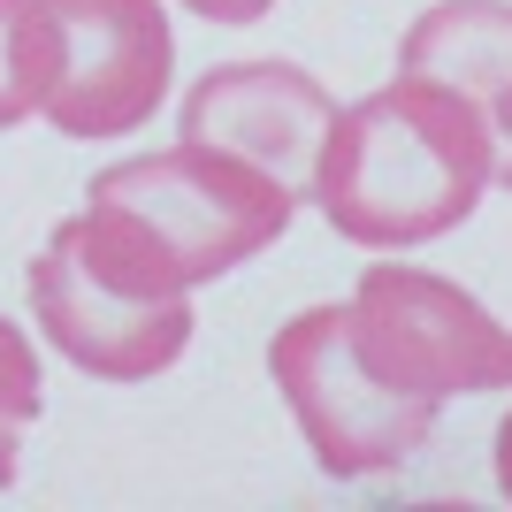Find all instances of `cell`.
<instances>
[{
	"label": "cell",
	"instance_id": "1",
	"mask_svg": "<svg viewBox=\"0 0 512 512\" xmlns=\"http://www.w3.org/2000/svg\"><path fill=\"white\" fill-rule=\"evenodd\" d=\"M299 214V192L245 153L161 146L92 176L85 214L54 222V245L130 299H192L199 283L268 253Z\"/></svg>",
	"mask_w": 512,
	"mask_h": 512
},
{
	"label": "cell",
	"instance_id": "2",
	"mask_svg": "<svg viewBox=\"0 0 512 512\" xmlns=\"http://www.w3.org/2000/svg\"><path fill=\"white\" fill-rule=\"evenodd\" d=\"M490 192V123L444 77L398 69L383 92L337 107L306 199L360 253H413L467 222Z\"/></svg>",
	"mask_w": 512,
	"mask_h": 512
},
{
	"label": "cell",
	"instance_id": "3",
	"mask_svg": "<svg viewBox=\"0 0 512 512\" xmlns=\"http://www.w3.org/2000/svg\"><path fill=\"white\" fill-rule=\"evenodd\" d=\"M268 375H276L283 406H291L306 451H314V467L337 474V482L398 474L436 436V406L398 398L360 360L352 306H306V314H291L268 337Z\"/></svg>",
	"mask_w": 512,
	"mask_h": 512
},
{
	"label": "cell",
	"instance_id": "4",
	"mask_svg": "<svg viewBox=\"0 0 512 512\" xmlns=\"http://www.w3.org/2000/svg\"><path fill=\"white\" fill-rule=\"evenodd\" d=\"M344 306H352L360 360L413 406L444 413L451 398L474 390H512V329L436 268L375 260L360 268V291Z\"/></svg>",
	"mask_w": 512,
	"mask_h": 512
},
{
	"label": "cell",
	"instance_id": "5",
	"mask_svg": "<svg viewBox=\"0 0 512 512\" xmlns=\"http://www.w3.org/2000/svg\"><path fill=\"white\" fill-rule=\"evenodd\" d=\"M62 23V77L46 92V123L77 146H115L153 123L176 85V31L161 0H46Z\"/></svg>",
	"mask_w": 512,
	"mask_h": 512
},
{
	"label": "cell",
	"instance_id": "6",
	"mask_svg": "<svg viewBox=\"0 0 512 512\" xmlns=\"http://www.w3.org/2000/svg\"><path fill=\"white\" fill-rule=\"evenodd\" d=\"M23 283H31V314H39L46 344L92 383H153L192 352V299H130L100 283L85 260H69L54 237L23 268Z\"/></svg>",
	"mask_w": 512,
	"mask_h": 512
},
{
	"label": "cell",
	"instance_id": "7",
	"mask_svg": "<svg viewBox=\"0 0 512 512\" xmlns=\"http://www.w3.org/2000/svg\"><path fill=\"white\" fill-rule=\"evenodd\" d=\"M337 123V100L299 62H222L184 92V146H222L260 161L306 199L314 153Z\"/></svg>",
	"mask_w": 512,
	"mask_h": 512
},
{
	"label": "cell",
	"instance_id": "8",
	"mask_svg": "<svg viewBox=\"0 0 512 512\" xmlns=\"http://www.w3.org/2000/svg\"><path fill=\"white\" fill-rule=\"evenodd\" d=\"M398 69L459 85L490 123V184L512 192V0H436L406 23Z\"/></svg>",
	"mask_w": 512,
	"mask_h": 512
},
{
	"label": "cell",
	"instance_id": "9",
	"mask_svg": "<svg viewBox=\"0 0 512 512\" xmlns=\"http://www.w3.org/2000/svg\"><path fill=\"white\" fill-rule=\"evenodd\" d=\"M62 77V23L46 0H0V130L31 123Z\"/></svg>",
	"mask_w": 512,
	"mask_h": 512
},
{
	"label": "cell",
	"instance_id": "10",
	"mask_svg": "<svg viewBox=\"0 0 512 512\" xmlns=\"http://www.w3.org/2000/svg\"><path fill=\"white\" fill-rule=\"evenodd\" d=\"M46 413V375H39V352L16 321L0 314V490L16 482V436Z\"/></svg>",
	"mask_w": 512,
	"mask_h": 512
},
{
	"label": "cell",
	"instance_id": "11",
	"mask_svg": "<svg viewBox=\"0 0 512 512\" xmlns=\"http://www.w3.org/2000/svg\"><path fill=\"white\" fill-rule=\"evenodd\" d=\"M184 8H192L199 23H230V31H237V23H260L276 0H184Z\"/></svg>",
	"mask_w": 512,
	"mask_h": 512
},
{
	"label": "cell",
	"instance_id": "12",
	"mask_svg": "<svg viewBox=\"0 0 512 512\" xmlns=\"http://www.w3.org/2000/svg\"><path fill=\"white\" fill-rule=\"evenodd\" d=\"M497 490L512 497V413L497 421Z\"/></svg>",
	"mask_w": 512,
	"mask_h": 512
}]
</instances>
